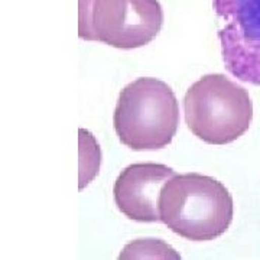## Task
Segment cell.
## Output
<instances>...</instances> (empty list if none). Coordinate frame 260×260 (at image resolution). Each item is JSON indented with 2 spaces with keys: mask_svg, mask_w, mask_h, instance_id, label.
Returning a JSON list of instances; mask_svg holds the SVG:
<instances>
[{
  "mask_svg": "<svg viewBox=\"0 0 260 260\" xmlns=\"http://www.w3.org/2000/svg\"><path fill=\"white\" fill-rule=\"evenodd\" d=\"M113 123L119 139L127 148H165L172 142L179 126L177 95L158 78H138L121 90Z\"/></svg>",
  "mask_w": 260,
  "mask_h": 260,
  "instance_id": "2",
  "label": "cell"
},
{
  "mask_svg": "<svg viewBox=\"0 0 260 260\" xmlns=\"http://www.w3.org/2000/svg\"><path fill=\"white\" fill-rule=\"evenodd\" d=\"M185 121L198 139L227 145L243 136L253 120V103L242 85L224 74H207L184 99Z\"/></svg>",
  "mask_w": 260,
  "mask_h": 260,
  "instance_id": "3",
  "label": "cell"
},
{
  "mask_svg": "<svg viewBox=\"0 0 260 260\" xmlns=\"http://www.w3.org/2000/svg\"><path fill=\"white\" fill-rule=\"evenodd\" d=\"M225 25L218 30L227 71L260 85V0H213Z\"/></svg>",
  "mask_w": 260,
  "mask_h": 260,
  "instance_id": "5",
  "label": "cell"
},
{
  "mask_svg": "<svg viewBox=\"0 0 260 260\" xmlns=\"http://www.w3.org/2000/svg\"><path fill=\"white\" fill-rule=\"evenodd\" d=\"M174 175L175 171L162 164H133L124 168L113 189L117 208L139 223L160 221V189Z\"/></svg>",
  "mask_w": 260,
  "mask_h": 260,
  "instance_id": "6",
  "label": "cell"
},
{
  "mask_svg": "<svg viewBox=\"0 0 260 260\" xmlns=\"http://www.w3.org/2000/svg\"><path fill=\"white\" fill-rule=\"evenodd\" d=\"M162 25L158 0H78V37L83 41L135 49L150 44Z\"/></svg>",
  "mask_w": 260,
  "mask_h": 260,
  "instance_id": "4",
  "label": "cell"
},
{
  "mask_svg": "<svg viewBox=\"0 0 260 260\" xmlns=\"http://www.w3.org/2000/svg\"><path fill=\"white\" fill-rule=\"evenodd\" d=\"M234 205L229 189L201 174L174 175L159 195L160 221L191 242H210L229 230Z\"/></svg>",
  "mask_w": 260,
  "mask_h": 260,
  "instance_id": "1",
  "label": "cell"
}]
</instances>
